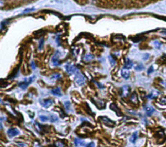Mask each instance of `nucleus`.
Returning a JSON list of instances; mask_svg holds the SVG:
<instances>
[{
    "instance_id": "nucleus-1",
    "label": "nucleus",
    "mask_w": 166,
    "mask_h": 147,
    "mask_svg": "<svg viewBox=\"0 0 166 147\" xmlns=\"http://www.w3.org/2000/svg\"><path fill=\"white\" fill-rule=\"evenodd\" d=\"M85 81L86 80L84 76L81 73L77 72L75 76V82L77 83V84L79 86H82L85 83Z\"/></svg>"
},
{
    "instance_id": "nucleus-2",
    "label": "nucleus",
    "mask_w": 166,
    "mask_h": 147,
    "mask_svg": "<svg viewBox=\"0 0 166 147\" xmlns=\"http://www.w3.org/2000/svg\"><path fill=\"white\" fill-rule=\"evenodd\" d=\"M34 78V76H33V77H30V78L27 79V80H25L24 81L20 83V84H19V86H20V88H22V89H23V90L25 89V88L28 87L29 84L33 82Z\"/></svg>"
},
{
    "instance_id": "nucleus-3",
    "label": "nucleus",
    "mask_w": 166,
    "mask_h": 147,
    "mask_svg": "<svg viewBox=\"0 0 166 147\" xmlns=\"http://www.w3.org/2000/svg\"><path fill=\"white\" fill-rule=\"evenodd\" d=\"M99 120L101 121L104 124H105L107 126H109V127H114L115 125V123L113 121L110 120V119H108L106 117H99Z\"/></svg>"
},
{
    "instance_id": "nucleus-4",
    "label": "nucleus",
    "mask_w": 166,
    "mask_h": 147,
    "mask_svg": "<svg viewBox=\"0 0 166 147\" xmlns=\"http://www.w3.org/2000/svg\"><path fill=\"white\" fill-rule=\"evenodd\" d=\"M7 134L9 137L16 136L20 134V131L16 128H11L7 130Z\"/></svg>"
},
{
    "instance_id": "nucleus-5",
    "label": "nucleus",
    "mask_w": 166,
    "mask_h": 147,
    "mask_svg": "<svg viewBox=\"0 0 166 147\" xmlns=\"http://www.w3.org/2000/svg\"><path fill=\"white\" fill-rule=\"evenodd\" d=\"M130 90L131 89H130V87H128V86H123V87H122V89H121V96L126 98V97H127L128 95H129L130 92H131Z\"/></svg>"
},
{
    "instance_id": "nucleus-6",
    "label": "nucleus",
    "mask_w": 166,
    "mask_h": 147,
    "mask_svg": "<svg viewBox=\"0 0 166 147\" xmlns=\"http://www.w3.org/2000/svg\"><path fill=\"white\" fill-rule=\"evenodd\" d=\"M66 69L67 72L69 74H75L77 71V68L75 66H73L72 65L68 64L66 66Z\"/></svg>"
},
{
    "instance_id": "nucleus-7",
    "label": "nucleus",
    "mask_w": 166,
    "mask_h": 147,
    "mask_svg": "<svg viewBox=\"0 0 166 147\" xmlns=\"http://www.w3.org/2000/svg\"><path fill=\"white\" fill-rule=\"evenodd\" d=\"M121 76H122V77H123V78L126 79V80H127V79L129 78L130 72L128 71V69H126L124 68L123 69H122V70H121Z\"/></svg>"
},
{
    "instance_id": "nucleus-8",
    "label": "nucleus",
    "mask_w": 166,
    "mask_h": 147,
    "mask_svg": "<svg viewBox=\"0 0 166 147\" xmlns=\"http://www.w3.org/2000/svg\"><path fill=\"white\" fill-rule=\"evenodd\" d=\"M145 112H146L147 115L150 116H151L153 113H154V111H155V109H154L153 107H152V106H146V107L145 108Z\"/></svg>"
},
{
    "instance_id": "nucleus-9",
    "label": "nucleus",
    "mask_w": 166,
    "mask_h": 147,
    "mask_svg": "<svg viewBox=\"0 0 166 147\" xmlns=\"http://www.w3.org/2000/svg\"><path fill=\"white\" fill-rule=\"evenodd\" d=\"M59 55L56 54L52 58V63L55 66H59L60 65V63H59Z\"/></svg>"
},
{
    "instance_id": "nucleus-10",
    "label": "nucleus",
    "mask_w": 166,
    "mask_h": 147,
    "mask_svg": "<svg viewBox=\"0 0 166 147\" xmlns=\"http://www.w3.org/2000/svg\"><path fill=\"white\" fill-rule=\"evenodd\" d=\"M74 144L75 145V146L77 147H80L82 146L83 145H84V141L80 139H75L74 140Z\"/></svg>"
},
{
    "instance_id": "nucleus-11",
    "label": "nucleus",
    "mask_w": 166,
    "mask_h": 147,
    "mask_svg": "<svg viewBox=\"0 0 166 147\" xmlns=\"http://www.w3.org/2000/svg\"><path fill=\"white\" fill-rule=\"evenodd\" d=\"M133 66V63L131 61V59H129L128 58H127V60H126L125 65H124V69H130Z\"/></svg>"
},
{
    "instance_id": "nucleus-12",
    "label": "nucleus",
    "mask_w": 166,
    "mask_h": 147,
    "mask_svg": "<svg viewBox=\"0 0 166 147\" xmlns=\"http://www.w3.org/2000/svg\"><path fill=\"white\" fill-rule=\"evenodd\" d=\"M53 100H51V99H49V100H46V101H44V102L42 103V105L45 108L49 107L50 106H51V105H53Z\"/></svg>"
},
{
    "instance_id": "nucleus-13",
    "label": "nucleus",
    "mask_w": 166,
    "mask_h": 147,
    "mask_svg": "<svg viewBox=\"0 0 166 147\" xmlns=\"http://www.w3.org/2000/svg\"><path fill=\"white\" fill-rule=\"evenodd\" d=\"M51 93L53 95H56V96H61L62 95V93L61 91L59 88H55V89H53L51 91Z\"/></svg>"
},
{
    "instance_id": "nucleus-14",
    "label": "nucleus",
    "mask_w": 166,
    "mask_h": 147,
    "mask_svg": "<svg viewBox=\"0 0 166 147\" xmlns=\"http://www.w3.org/2000/svg\"><path fill=\"white\" fill-rule=\"evenodd\" d=\"M138 132H135L134 133H133V134L132 135V136L131 137V138H130V141H131V143H135L136 141V139H138Z\"/></svg>"
},
{
    "instance_id": "nucleus-15",
    "label": "nucleus",
    "mask_w": 166,
    "mask_h": 147,
    "mask_svg": "<svg viewBox=\"0 0 166 147\" xmlns=\"http://www.w3.org/2000/svg\"><path fill=\"white\" fill-rule=\"evenodd\" d=\"M110 109H112V110H114L115 112L116 113V114L117 115V116H121V113H120V110H119L118 109H117V107H116V106L115 105H114V104H112L111 105H110Z\"/></svg>"
},
{
    "instance_id": "nucleus-16",
    "label": "nucleus",
    "mask_w": 166,
    "mask_h": 147,
    "mask_svg": "<svg viewBox=\"0 0 166 147\" xmlns=\"http://www.w3.org/2000/svg\"><path fill=\"white\" fill-rule=\"evenodd\" d=\"M131 101L134 104L138 103V97H137L136 94L135 93H134V94L131 95Z\"/></svg>"
},
{
    "instance_id": "nucleus-17",
    "label": "nucleus",
    "mask_w": 166,
    "mask_h": 147,
    "mask_svg": "<svg viewBox=\"0 0 166 147\" xmlns=\"http://www.w3.org/2000/svg\"><path fill=\"white\" fill-rule=\"evenodd\" d=\"M94 58V57L93 56V55L90 54H86L84 57V59L86 61H92Z\"/></svg>"
},
{
    "instance_id": "nucleus-18",
    "label": "nucleus",
    "mask_w": 166,
    "mask_h": 147,
    "mask_svg": "<svg viewBox=\"0 0 166 147\" xmlns=\"http://www.w3.org/2000/svg\"><path fill=\"white\" fill-rule=\"evenodd\" d=\"M143 69H144V66L142 64H141V63L140 64H138L135 67V70H137V71H141V70H143Z\"/></svg>"
},
{
    "instance_id": "nucleus-19",
    "label": "nucleus",
    "mask_w": 166,
    "mask_h": 147,
    "mask_svg": "<svg viewBox=\"0 0 166 147\" xmlns=\"http://www.w3.org/2000/svg\"><path fill=\"white\" fill-rule=\"evenodd\" d=\"M50 120L51 122H55L58 120V117L56 116H55V115H52L50 117Z\"/></svg>"
},
{
    "instance_id": "nucleus-20",
    "label": "nucleus",
    "mask_w": 166,
    "mask_h": 147,
    "mask_svg": "<svg viewBox=\"0 0 166 147\" xmlns=\"http://www.w3.org/2000/svg\"><path fill=\"white\" fill-rule=\"evenodd\" d=\"M40 120L42 121L43 122H45L46 121L48 120V117H47V116H40L39 117Z\"/></svg>"
},
{
    "instance_id": "nucleus-21",
    "label": "nucleus",
    "mask_w": 166,
    "mask_h": 147,
    "mask_svg": "<svg viewBox=\"0 0 166 147\" xmlns=\"http://www.w3.org/2000/svg\"><path fill=\"white\" fill-rule=\"evenodd\" d=\"M70 106H71V104H70V103L69 101H66L65 103V107H66V110H69L70 108Z\"/></svg>"
},
{
    "instance_id": "nucleus-22",
    "label": "nucleus",
    "mask_w": 166,
    "mask_h": 147,
    "mask_svg": "<svg viewBox=\"0 0 166 147\" xmlns=\"http://www.w3.org/2000/svg\"><path fill=\"white\" fill-rule=\"evenodd\" d=\"M109 59H110V63H111V65H112V66H114V65H115V63H116V62H115L114 59H113V58H112L111 56L109 57Z\"/></svg>"
},
{
    "instance_id": "nucleus-23",
    "label": "nucleus",
    "mask_w": 166,
    "mask_h": 147,
    "mask_svg": "<svg viewBox=\"0 0 166 147\" xmlns=\"http://www.w3.org/2000/svg\"><path fill=\"white\" fill-rule=\"evenodd\" d=\"M56 146H57V147H64V144L62 142H60V141H58L56 143Z\"/></svg>"
},
{
    "instance_id": "nucleus-24",
    "label": "nucleus",
    "mask_w": 166,
    "mask_h": 147,
    "mask_svg": "<svg viewBox=\"0 0 166 147\" xmlns=\"http://www.w3.org/2000/svg\"><path fill=\"white\" fill-rule=\"evenodd\" d=\"M94 146H95V145H94V143L90 142V143H88V145H87L85 147H94Z\"/></svg>"
},
{
    "instance_id": "nucleus-25",
    "label": "nucleus",
    "mask_w": 166,
    "mask_h": 147,
    "mask_svg": "<svg viewBox=\"0 0 166 147\" xmlns=\"http://www.w3.org/2000/svg\"><path fill=\"white\" fill-rule=\"evenodd\" d=\"M153 71H154V69H153V66H151V67L149 68V69H148L147 73L148 74H151V73L153 72Z\"/></svg>"
},
{
    "instance_id": "nucleus-26",
    "label": "nucleus",
    "mask_w": 166,
    "mask_h": 147,
    "mask_svg": "<svg viewBox=\"0 0 166 147\" xmlns=\"http://www.w3.org/2000/svg\"><path fill=\"white\" fill-rule=\"evenodd\" d=\"M18 145L19 147H26V145L23 143H18Z\"/></svg>"
},
{
    "instance_id": "nucleus-27",
    "label": "nucleus",
    "mask_w": 166,
    "mask_h": 147,
    "mask_svg": "<svg viewBox=\"0 0 166 147\" xmlns=\"http://www.w3.org/2000/svg\"><path fill=\"white\" fill-rule=\"evenodd\" d=\"M154 45H155V47L157 48H160V43L158 42V41H156V42H154Z\"/></svg>"
},
{
    "instance_id": "nucleus-28",
    "label": "nucleus",
    "mask_w": 166,
    "mask_h": 147,
    "mask_svg": "<svg viewBox=\"0 0 166 147\" xmlns=\"http://www.w3.org/2000/svg\"><path fill=\"white\" fill-rule=\"evenodd\" d=\"M60 74H55V75H54L53 76H52L51 78L56 79V78H60Z\"/></svg>"
},
{
    "instance_id": "nucleus-29",
    "label": "nucleus",
    "mask_w": 166,
    "mask_h": 147,
    "mask_svg": "<svg viewBox=\"0 0 166 147\" xmlns=\"http://www.w3.org/2000/svg\"><path fill=\"white\" fill-rule=\"evenodd\" d=\"M149 54H145L144 57H143V59H144V60H147V59L149 58Z\"/></svg>"
},
{
    "instance_id": "nucleus-30",
    "label": "nucleus",
    "mask_w": 166,
    "mask_h": 147,
    "mask_svg": "<svg viewBox=\"0 0 166 147\" xmlns=\"http://www.w3.org/2000/svg\"><path fill=\"white\" fill-rule=\"evenodd\" d=\"M31 66H33V69H35V66H34V63H32V65H31Z\"/></svg>"
}]
</instances>
